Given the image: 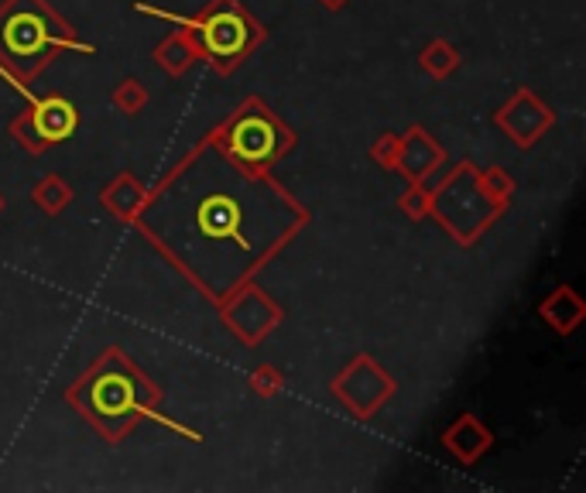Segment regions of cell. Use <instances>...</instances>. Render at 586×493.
Masks as SVG:
<instances>
[{"label":"cell","instance_id":"cell-1","mask_svg":"<svg viewBox=\"0 0 586 493\" xmlns=\"http://www.w3.org/2000/svg\"><path fill=\"white\" fill-rule=\"evenodd\" d=\"M93 398H96V408L104 411V414H124V411L148 414V419H159L162 425H168V429H175V432H183V435L196 438L192 432H186L183 425H175L172 419H162V414H155V411H148L144 404H138V401H134V387L127 384L124 377H117V374H110V377L99 380L96 391H93Z\"/></svg>","mask_w":586,"mask_h":493},{"label":"cell","instance_id":"cell-2","mask_svg":"<svg viewBox=\"0 0 586 493\" xmlns=\"http://www.w3.org/2000/svg\"><path fill=\"white\" fill-rule=\"evenodd\" d=\"M178 24H189V28H199L202 35H207V48L213 51V56H223V59L237 56V51L244 48V42H247L244 21L234 17V14H216V17H210L207 24H196V21H183V17H178Z\"/></svg>","mask_w":586,"mask_h":493},{"label":"cell","instance_id":"cell-3","mask_svg":"<svg viewBox=\"0 0 586 493\" xmlns=\"http://www.w3.org/2000/svg\"><path fill=\"white\" fill-rule=\"evenodd\" d=\"M234 148L244 162H265L274 151V131L261 117H247L234 131Z\"/></svg>","mask_w":586,"mask_h":493},{"label":"cell","instance_id":"cell-4","mask_svg":"<svg viewBox=\"0 0 586 493\" xmlns=\"http://www.w3.org/2000/svg\"><path fill=\"white\" fill-rule=\"evenodd\" d=\"M8 45H14L21 56H35V51H42L45 45H62V38H52V35H45L42 28V21L35 14H21L11 21V28H8Z\"/></svg>","mask_w":586,"mask_h":493}]
</instances>
